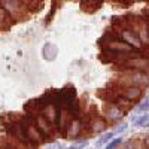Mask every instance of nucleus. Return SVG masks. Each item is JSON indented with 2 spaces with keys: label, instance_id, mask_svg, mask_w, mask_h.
<instances>
[{
  "label": "nucleus",
  "instance_id": "1",
  "mask_svg": "<svg viewBox=\"0 0 149 149\" xmlns=\"http://www.w3.org/2000/svg\"><path fill=\"white\" fill-rule=\"evenodd\" d=\"M149 76L148 73L143 72H134V70H122V73L118 76L119 85H127V86H140L146 90L148 88Z\"/></svg>",
  "mask_w": 149,
  "mask_h": 149
},
{
  "label": "nucleus",
  "instance_id": "2",
  "mask_svg": "<svg viewBox=\"0 0 149 149\" xmlns=\"http://www.w3.org/2000/svg\"><path fill=\"white\" fill-rule=\"evenodd\" d=\"M148 66H149V61H148V57L143 55V54H139V55H134L128 60H125L124 63H121L118 66V69L122 72V70H134V72H143V73H148Z\"/></svg>",
  "mask_w": 149,
  "mask_h": 149
},
{
  "label": "nucleus",
  "instance_id": "3",
  "mask_svg": "<svg viewBox=\"0 0 149 149\" xmlns=\"http://www.w3.org/2000/svg\"><path fill=\"white\" fill-rule=\"evenodd\" d=\"M115 93L118 95H121L122 98H125L127 102L136 104L142 100V97L145 94V90L140 88V86H127V85H119L115 88Z\"/></svg>",
  "mask_w": 149,
  "mask_h": 149
},
{
  "label": "nucleus",
  "instance_id": "4",
  "mask_svg": "<svg viewBox=\"0 0 149 149\" xmlns=\"http://www.w3.org/2000/svg\"><path fill=\"white\" fill-rule=\"evenodd\" d=\"M24 134H26V139H27L29 145H42V143H45L42 134L34 127L33 119L27 115L24 116Z\"/></svg>",
  "mask_w": 149,
  "mask_h": 149
},
{
  "label": "nucleus",
  "instance_id": "5",
  "mask_svg": "<svg viewBox=\"0 0 149 149\" xmlns=\"http://www.w3.org/2000/svg\"><path fill=\"white\" fill-rule=\"evenodd\" d=\"M33 124H34V127L37 128V131L42 134V137H43L45 142L52 140L54 133H55V128H54L52 124H49L40 113H37V115L33 118Z\"/></svg>",
  "mask_w": 149,
  "mask_h": 149
},
{
  "label": "nucleus",
  "instance_id": "6",
  "mask_svg": "<svg viewBox=\"0 0 149 149\" xmlns=\"http://www.w3.org/2000/svg\"><path fill=\"white\" fill-rule=\"evenodd\" d=\"M124 116H125V112H124L121 107H118L113 103H104V106H103V118L106 119V122L116 124Z\"/></svg>",
  "mask_w": 149,
  "mask_h": 149
},
{
  "label": "nucleus",
  "instance_id": "7",
  "mask_svg": "<svg viewBox=\"0 0 149 149\" xmlns=\"http://www.w3.org/2000/svg\"><path fill=\"white\" fill-rule=\"evenodd\" d=\"M118 33V39L125 42L127 45H130L133 49H136V51H140V49L143 48L137 34H136V31H133L131 29H122V30H116Z\"/></svg>",
  "mask_w": 149,
  "mask_h": 149
},
{
  "label": "nucleus",
  "instance_id": "8",
  "mask_svg": "<svg viewBox=\"0 0 149 149\" xmlns=\"http://www.w3.org/2000/svg\"><path fill=\"white\" fill-rule=\"evenodd\" d=\"M84 128H85V125H84V121H82L81 118L72 119V121L69 122V125L66 127V130L63 131V136H64L66 139H69V140L78 139L79 136L84 133Z\"/></svg>",
  "mask_w": 149,
  "mask_h": 149
},
{
  "label": "nucleus",
  "instance_id": "9",
  "mask_svg": "<svg viewBox=\"0 0 149 149\" xmlns=\"http://www.w3.org/2000/svg\"><path fill=\"white\" fill-rule=\"evenodd\" d=\"M60 109H61V107H58V106L54 104V103L40 107V115H42L49 124H52L55 130H57V121H58V116H60Z\"/></svg>",
  "mask_w": 149,
  "mask_h": 149
},
{
  "label": "nucleus",
  "instance_id": "10",
  "mask_svg": "<svg viewBox=\"0 0 149 149\" xmlns=\"http://www.w3.org/2000/svg\"><path fill=\"white\" fill-rule=\"evenodd\" d=\"M107 128V122L103 116L100 115H94L88 118V131L91 134H100Z\"/></svg>",
  "mask_w": 149,
  "mask_h": 149
},
{
  "label": "nucleus",
  "instance_id": "11",
  "mask_svg": "<svg viewBox=\"0 0 149 149\" xmlns=\"http://www.w3.org/2000/svg\"><path fill=\"white\" fill-rule=\"evenodd\" d=\"M118 149H148V143H146V139H143L140 142V139H130L127 142H122L121 146Z\"/></svg>",
  "mask_w": 149,
  "mask_h": 149
},
{
  "label": "nucleus",
  "instance_id": "12",
  "mask_svg": "<svg viewBox=\"0 0 149 149\" xmlns=\"http://www.w3.org/2000/svg\"><path fill=\"white\" fill-rule=\"evenodd\" d=\"M103 0H81V8L85 12H95L102 6Z\"/></svg>",
  "mask_w": 149,
  "mask_h": 149
},
{
  "label": "nucleus",
  "instance_id": "13",
  "mask_svg": "<svg viewBox=\"0 0 149 149\" xmlns=\"http://www.w3.org/2000/svg\"><path fill=\"white\" fill-rule=\"evenodd\" d=\"M12 24H14V21L9 18V15L5 12V9L0 6V30H6V29H9Z\"/></svg>",
  "mask_w": 149,
  "mask_h": 149
},
{
  "label": "nucleus",
  "instance_id": "14",
  "mask_svg": "<svg viewBox=\"0 0 149 149\" xmlns=\"http://www.w3.org/2000/svg\"><path fill=\"white\" fill-rule=\"evenodd\" d=\"M134 125L136 127H148V122H149V116L148 113H140L139 116L134 118Z\"/></svg>",
  "mask_w": 149,
  "mask_h": 149
},
{
  "label": "nucleus",
  "instance_id": "15",
  "mask_svg": "<svg viewBox=\"0 0 149 149\" xmlns=\"http://www.w3.org/2000/svg\"><path fill=\"white\" fill-rule=\"evenodd\" d=\"M121 143H122V139H121V137L112 139V140H109V142L106 143V148H104V149H118V148L121 146Z\"/></svg>",
  "mask_w": 149,
  "mask_h": 149
},
{
  "label": "nucleus",
  "instance_id": "16",
  "mask_svg": "<svg viewBox=\"0 0 149 149\" xmlns=\"http://www.w3.org/2000/svg\"><path fill=\"white\" fill-rule=\"evenodd\" d=\"M112 139H113V133H106L104 136H102V137L100 139H98V142H97V146H102V145H106L109 140H112Z\"/></svg>",
  "mask_w": 149,
  "mask_h": 149
},
{
  "label": "nucleus",
  "instance_id": "17",
  "mask_svg": "<svg viewBox=\"0 0 149 149\" xmlns=\"http://www.w3.org/2000/svg\"><path fill=\"white\" fill-rule=\"evenodd\" d=\"M148 98H143L142 102L137 103V112L139 113H146V110H148Z\"/></svg>",
  "mask_w": 149,
  "mask_h": 149
},
{
  "label": "nucleus",
  "instance_id": "18",
  "mask_svg": "<svg viewBox=\"0 0 149 149\" xmlns=\"http://www.w3.org/2000/svg\"><path fill=\"white\" fill-rule=\"evenodd\" d=\"M85 145H86V142H85V140H81V142H78V143H74V146H72V149H84Z\"/></svg>",
  "mask_w": 149,
  "mask_h": 149
},
{
  "label": "nucleus",
  "instance_id": "19",
  "mask_svg": "<svg viewBox=\"0 0 149 149\" xmlns=\"http://www.w3.org/2000/svg\"><path fill=\"white\" fill-rule=\"evenodd\" d=\"M127 127H128V125H127V122H125V124H122V125H121V127H118V130H116V131H115L113 134H118V133H122V131H124V130H125Z\"/></svg>",
  "mask_w": 149,
  "mask_h": 149
},
{
  "label": "nucleus",
  "instance_id": "20",
  "mask_svg": "<svg viewBox=\"0 0 149 149\" xmlns=\"http://www.w3.org/2000/svg\"><path fill=\"white\" fill-rule=\"evenodd\" d=\"M18 149H36V146H30V145H21V146H18Z\"/></svg>",
  "mask_w": 149,
  "mask_h": 149
}]
</instances>
